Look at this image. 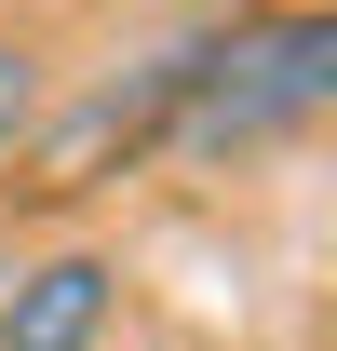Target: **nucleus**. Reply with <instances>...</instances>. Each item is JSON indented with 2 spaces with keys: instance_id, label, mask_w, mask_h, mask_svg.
I'll use <instances>...</instances> for the list:
<instances>
[{
  "instance_id": "nucleus-1",
  "label": "nucleus",
  "mask_w": 337,
  "mask_h": 351,
  "mask_svg": "<svg viewBox=\"0 0 337 351\" xmlns=\"http://www.w3.org/2000/svg\"><path fill=\"white\" fill-rule=\"evenodd\" d=\"M337 108V14H243V27H203L189 41V95H175L162 149L189 162H243V149H284Z\"/></svg>"
},
{
  "instance_id": "nucleus-2",
  "label": "nucleus",
  "mask_w": 337,
  "mask_h": 351,
  "mask_svg": "<svg viewBox=\"0 0 337 351\" xmlns=\"http://www.w3.org/2000/svg\"><path fill=\"white\" fill-rule=\"evenodd\" d=\"M175 95H189V41H162V54H135L122 82L41 108V122H27V189H54V203H68V189H108L135 149H162Z\"/></svg>"
},
{
  "instance_id": "nucleus-3",
  "label": "nucleus",
  "mask_w": 337,
  "mask_h": 351,
  "mask_svg": "<svg viewBox=\"0 0 337 351\" xmlns=\"http://www.w3.org/2000/svg\"><path fill=\"white\" fill-rule=\"evenodd\" d=\"M108 324H122V257L54 243V257L0 270V351H95Z\"/></svg>"
},
{
  "instance_id": "nucleus-4",
  "label": "nucleus",
  "mask_w": 337,
  "mask_h": 351,
  "mask_svg": "<svg viewBox=\"0 0 337 351\" xmlns=\"http://www.w3.org/2000/svg\"><path fill=\"white\" fill-rule=\"evenodd\" d=\"M27 122H41V41H14V27H0V162L27 149Z\"/></svg>"
},
{
  "instance_id": "nucleus-5",
  "label": "nucleus",
  "mask_w": 337,
  "mask_h": 351,
  "mask_svg": "<svg viewBox=\"0 0 337 351\" xmlns=\"http://www.w3.org/2000/svg\"><path fill=\"white\" fill-rule=\"evenodd\" d=\"M0 270H14V230H0Z\"/></svg>"
}]
</instances>
